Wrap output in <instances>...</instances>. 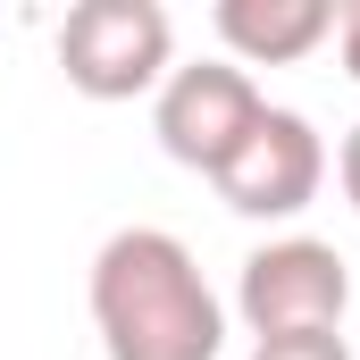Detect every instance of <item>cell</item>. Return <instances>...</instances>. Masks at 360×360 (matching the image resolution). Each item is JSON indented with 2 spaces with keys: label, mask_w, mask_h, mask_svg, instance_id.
<instances>
[{
  "label": "cell",
  "mask_w": 360,
  "mask_h": 360,
  "mask_svg": "<svg viewBox=\"0 0 360 360\" xmlns=\"http://www.w3.org/2000/svg\"><path fill=\"white\" fill-rule=\"evenodd\" d=\"M92 327L109 360H218L226 302L168 226H117L92 252Z\"/></svg>",
  "instance_id": "1"
},
{
  "label": "cell",
  "mask_w": 360,
  "mask_h": 360,
  "mask_svg": "<svg viewBox=\"0 0 360 360\" xmlns=\"http://www.w3.org/2000/svg\"><path fill=\"white\" fill-rule=\"evenodd\" d=\"M344 310H352V269L319 235H276L235 276V319L252 327V344H269V335H344Z\"/></svg>",
  "instance_id": "3"
},
{
  "label": "cell",
  "mask_w": 360,
  "mask_h": 360,
  "mask_svg": "<svg viewBox=\"0 0 360 360\" xmlns=\"http://www.w3.org/2000/svg\"><path fill=\"white\" fill-rule=\"evenodd\" d=\"M269 117V101L260 84L235 68V59H193V68H168V84L151 101V134H160V151L193 168V176H218L243 143H252V126Z\"/></svg>",
  "instance_id": "4"
},
{
  "label": "cell",
  "mask_w": 360,
  "mask_h": 360,
  "mask_svg": "<svg viewBox=\"0 0 360 360\" xmlns=\"http://www.w3.org/2000/svg\"><path fill=\"white\" fill-rule=\"evenodd\" d=\"M335 34L327 0H218V42L235 51V68H293Z\"/></svg>",
  "instance_id": "6"
},
{
  "label": "cell",
  "mask_w": 360,
  "mask_h": 360,
  "mask_svg": "<svg viewBox=\"0 0 360 360\" xmlns=\"http://www.w3.org/2000/svg\"><path fill=\"white\" fill-rule=\"evenodd\" d=\"M210 184H218V201L235 218H302L319 201V184H327V143H319V126L302 109H269L252 126V143Z\"/></svg>",
  "instance_id": "5"
},
{
  "label": "cell",
  "mask_w": 360,
  "mask_h": 360,
  "mask_svg": "<svg viewBox=\"0 0 360 360\" xmlns=\"http://www.w3.org/2000/svg\"><path fill=\"white\" fill-rule=\"evenodd\" d=\"M252 360H352L344 335H269V344H252Z\"/></svg>",
  "instance_id": "7"
},
{
  "label": "cell",
  "mask_w": 360,
  "mask_h": 360,
  "mask_svg": "<svg viewBox=\"0 0 360 360\" xmlns=\"http://www.w3.org/2000/svg\"><path fill=\"white\" fill-rule=\"evenodd\" d=\"M176 68V25L160 0H76L59 25V76L84 101L160 92Z\"/></svg>",
  "instance_id": "2"
},
{
  "label": "cell",
  "mask_w": 360,
  "mask_h": 360,
  "mask_svg": "<svg viewBox=\"0 0 360 360\" xmlns=\"http://www.w3.org/2000/svg\"><path fill=\"white\" fill-rule=\"evenodd\" d=\"M335 42H344V76L360 84V0L344 8V17H335Z\"/></svg>",
  "instance_id": "9"
},
{
  "label": "cell",
  "mask_w": 360,
  "mask_h": 360,
  "mask_svg": "<svg viewBox=\"0 0 360 360\" xmlns=\"http://www.w3.org/2000/svg\"><path fill=\"white\" fill-rule=\"evenodd\" d=\"M335 176H344V201H352V218H360V126L344 134V151H335Z\"/></svg>",
  "instance_id": "8"
}]
</instances>
